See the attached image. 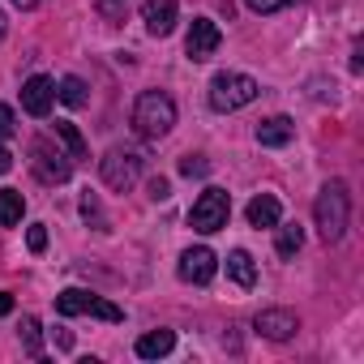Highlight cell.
Masks as SVG:
<instances>
[{"label":"cell","instance_id":"cell-22","mask_svg":"<svg viewBox=\"0 0 364 364\" xmlns=\"http://www.w3.org/2000/svg\"><path fill=\"white\" fill-rule=\"evenodd\" d=\"M206 171H210V163H206L202 154H189V159H180V176H189V180H193V176H206Z\"/></svg>","mask_w":364,"mask_h":364},{"label":"cell","instance_id":"cell-6","mask_svg":"<svg viewBox=\"0 0 364 364\" xmlns=\"http://www.w3.org/2000/svg\"><path fill=\"white\" fill-rule=\"evenodd\" d=\"M56 313H60V317L90 313V317H103V321H124V313H120L112 300H103V296H95V291H82V287H65V291L56 296Z\"/></svg>","mask_w":364,"mask_h":364},{"label":"cell","instance_id":"cell-24","mask_svg":"<svg viewBox=\"0 0 364 364\" xmlns=\"http://www.w3.org/2000/svg\"><path fill=\"white\" fill-rule=\"evenodd\" d=\"M26 245H31V253H43V249H48V228L35 223V228L26 232Z\"/></svg>","mask_w":364,"mask_h":364},{"label":"cell","instance_id":"cell-21","mask_svg":"<svg viewBox=\"0 0 364 364\" xmlns=\"http://www.w3.org/2000/svg\"><path fill=\"white\" fill-rule=\"evenodd\" d=\"M22 347H26V355H35V360L43 355V334H39V321H35V317L22 321Z\"/></svg>","mask_w":364,"mask_h":364},{"label":"cell","instance_id":"cell-4","mask_svg":"<svg viewBox=\"0 0 364 364\" xmlns=\"http://www.w3.org/2000/svg\"><path fill=\"white\" fill-rule=\"evenodd\" d=\"M228 215H232V193L210 185V189L193 202V210H189V228L202 232V236H210V232L228 228Z\"/></svg>","mask_w":364,"mask_h":364},{"label":"cell","instance_id":"cell-28","mask_svg":"<svg viewBox=\"0 0 364 364\" xmlns=\"http://www.w3.org/2000/svg\"><path fill=\"white\" fill-rule=\"evenodd\" d=\"M9 167H14V154H9V150H5V146H0V176H5V171H9Z\"/></svg>","mask_w":364,"mask_h":364},{"label":"cell","instance_id":"cell-11","mask_svg":"<svg viewBox=\"0 0 364 364\" xmlns=\"http://www.w3.org/2000/svg\"><path fill=\"white\" fill-rule=\"evenodd\" d=\"M176 18H180L176 0H146V9H141V22H146V31H150L154 39L171 35V31H176Z\"/></svg>","mask_w":364,"mask_h":364},{"label":"cell","instance_id":"cell-10","mask_svg":"<svg viewBox=\"0 0 364 364\" xmlns=\"http://www.w3.org/2000/svg\"><path fill=\"white\" fill-rule=\"evenodd\" d=\"M257 334H266V338H274V343H283V338H291L296 330H300V317L291 313V309H266V313H257Z\"/></svg>","mask_w":364,"mask_h":364},{"label":"cell","instance_id":"cell-3","mask_svg":"<svg viewBox=\"0 0 364 364\" xmlns=\"http://www.w3.org/2000/svg\"><path fill=\"white\" fill-rule=\"evenodd\" d=\"M257 95H262V86H257L249 73H215V82H210V107H215V112L249 107Z\"/></svg>","mask_w":364,"mask_h":364},{"label":"cell","instance_id":"cell-25","mask_svg":"<svg viewBox=\"0 0 364 364\" xmlns=\"http://www.w3.org/2000/svg\"><path fill=\"white\" fill-rule=\"evenodd\" d=\"M18 133V120H14V107L0 103V137H14Z\"/></svg>","mask_w":364,"mask_h":364},{"label":"cell","instance_id":"cell-20","mask_svg":"<svg viewBox=\"0 0 364 364\" xmlns=\"http://www.w3.org/2000/svg\"><path fill=\"white\" fill-rule=\"evenodd\" d=\"M56 137L69 146V154H73V159H86V137H82L69 120H56Z\"/></svg>","mask_w":364,"mask_h":364},{"label":"cell","instance_id":"cell-17","mask_svg":"<svg viewBox=\"0 0 364 364\" xmlns=\"http://www.w3.org/2000/svg\"><path fill=\"white\" fill-rule=\"evenodd\" d=\"M22 210H26V202H22L18 189H0V228L22 223Z\"/></svg>","mask_w":364,"mask_h":364},{"label":"cell","instance_id":"cell-14","mask_svg":"<svg viewBox=\"0 0 364 364\" xmlns=\"http://www.w3.org/2000/svg\"><path fill=\"white\" fill-rule=\"evenodd\" d=\"M291 137H296V124H291L287 116H270V120L257 124V141H262V146H287Z\"/></svg>","mask_w":364,"mask_h":364},{"label":"cell","instance_id":"cell-19","mask_svg":"<svg viewBox=\"0 0 364 364\" xmlns=\"http://www.w3.org/2000/svg\"><path fill=\"white\" fill-rule=\"evenodd\" d=\"M300 245H304V232H300V223H283V228H279V240H274L279 257H296V253H300Z\"/></svg>","mask_w":364,"mask_h":364},{"label":"cell","instance_id":"cell-2","mask_svg":"<svg viewBox=\"0 0 364 364\" xmlns=\"http://www.w3.org/2000/svg\"><path fill=\"white\" fill-rule=\"evenodd\" d=\"M171 124H176V103H171V95H163V90H141L137 103H133V129H137L141 137L159 141V137L171 133Z\"/></svg>","mask_w":364,"mask_h":364},{"label":"cell","instance_id":"cell-29","mask_svg":"<svg viewBox=\"0 0 364 364\" xmlns=\"http://www.w3.org/2000/svg\"><path fill=\"white\" fill-rule=\"evenodd\" d=\"M9 35V18H5V9H0V39Z\"/></svg>","mask_w":364,"mask_h":364},{"label":"cell","instance_id":"cell-1","mask_svg":"<svg viewBox=\"0 0 364 364\" xmlns=\"http://www.w3.org/2000/svg\"><path fill=\"white\" fill-rule=\"evenodd\" d=\"M313 219H317V232L326 245H338L343 232H347V219H351V193L343 180H330V185L317 193V206H313Z\"/></svg>","mask_w":364,"mask_h":364},{"label":"cell","instance_id":"cell-16","mask_svg":"<svg viewBox=\"0 0 364 364\" xmlns=\"http://www.w3.org/2000/svg\"><path fill=\"white\" fill-rule=\"evenodd\" d=\"M171 347H176V334H171V330H150V334L137 338V355H141V360H159V355H167Z\"/></svg>","mask_w":364,"mask_h":364},{"label":"cell","instance_id":"cell-18","mask_svg":"<svg viewBox=\"0 0 364 364\" xmlns=\"http://www.w3.org/2000/svg\"><path fill=\"white\" fill-rule=\"evenodd\" d=\"M56 99H60V103H69V107H86V103H90V95H86V82H82V77H60V86H56Z\"/></svg>","mask_w":364,"mask_h":364},{"label":"cell","instance_id":"cell-15","mask_svg":"<svg viewBox=\"0 0 364 364\" xmlns=\"http://www.w3.org/2000/svg\"><path fill=\"white\" fill-rule=\"evenodd\" d=\"M228 279H232L236 287H253V283H257V266H253V257H249L245 249H232V253H228Z\"/></svg>","mask_w":364,"mask_h":364},{"label":"cell","instance_id":"cell-27","mask_svg":"<svg viewBox=\"0 0 364 364\" xmlns=\"http://www.w3.org/2000/svg\"><path fill=\"white\" fill-rule=\"evenodd\" d=\"M14 313V296L9 291H0V317H9Z\"/></svg>","mask_w":364,"mask_h":364},{"label":"cell","instance_id":"cell-30","mask_svg":"<svg viewBox=\"0 0 364 364\" xmlns=\"http://www.w3.org/2000/svg\"><path fill=\"white\" fill-rule=\"evenodd\" d=\"M14 5H18V9H35V5H39V0H14Z\"/></svg>","mask_w":364,"mask_h":364},{"label":"cell","instance_id":"cell-5","mask_svg":"<svg viewBox=\"0 0 364 364\" xmlns=\"http://www.w3.org/2000/svg\"><path fill=\"white\" fill-rule=\"evenodd\" d=\"M99 176H103V185H107V189L124 193V189H133L137 180H141V154L116 146V150H107V154L99 159Z\"/></svg>","mask_w":364,"mask_h":364},{"label":"cell","instance_id":"cell-8","mask_svg":"<svg viewBox=\"0 0 364 364\" xmlns=\"http://www.w3.org/2000/svg\"><path fill=\"white\" fill-rule=\"evenodd\" d=\"M31 163H35V176L43 180V185H65V180H69V163H65V154L52 150L48 141H35Z\"/></svg>","mask_w":364,"mask_h":364},{"label":"cell","instance_id":"cell-26","mask_svg":"<svg viewBox=\"0 0 364 364\" xmlns=\"http://www.w3.org/2000/svg\"><path fill=\"white\" fill-rule=\"evenodd\" d=\"M150 198H154V202H167V198H171V185H167L163 176H154V180H150Z\"/></svg>","mask_w":364,"mask_h":364},{"label":"cell","instance_id":"cell-12","mask_svg":"<svg viewBox=\"0 0 364 364\" xmlns=\"http://www.w3.org/2000/svg\"><path fill=\"white\" fill-rule=\"evenodd\" d=\"M52 99H56V82L43 77V73H35V77L22 86V107H26L31 116H48V112H52Z\"/></svg>","mask_w":364,"mask_h":364},{"label":"cell","instance_id":"cell-13","mask_svg":"<svg viewBox=\"0 0 364 364\" xmlns=\"http://www.w3.org/2000/svg\"><path fill=\"white\" fill-rule=\"evenodd\" d=\"M279 219H283V206H279V198H270V193H257V198L249 202V223H253V228H279Z\"/></svg>","mask_w":364,"mask_h":364},{"label":"cell","instance_id":"cell-7","mask_svg":"<svg viewBox=\"0 0 364 364\" xmlns=\"http://www.w3.org/2000/svg\"><path fill=\"white\" fill-rule=\"evenodd\" d=\"M215 274H219V257H215L206 245H198V249H185V257H180V279H185V283H198V287H206Z\"/></svg>","mask_w":364,"mask_h":364},{"label":"cell","instance_id":"cell-9","mask_svg":"<svg viewBox=\"0 0 364 364\" xmlns=\"http://www.w3.org/2000/svg\"><path fill=\"white\" fill-rule=\"evenodd\" d=\"M219 43H223V35H219V26H215L210 18H198V22L189 26V39H185V52H189V60H210V56L219 52Z\"/></svg>","mask_w":364,"mask_h":364},{"label":"cell","instance_id":"cell-23","mask_svg":"<svg viewBox=\"0 0 364 364\" xmlns=\"http://www.w3.org/2000/svg\"><path fill=\"white\" fill-rule=\"evenodd\" d=\"M245 5H249L253 14H279V9H287V5H296V0H245Z\"/></svg>","mask_w":364,"mask_h":364}]
</instances>
